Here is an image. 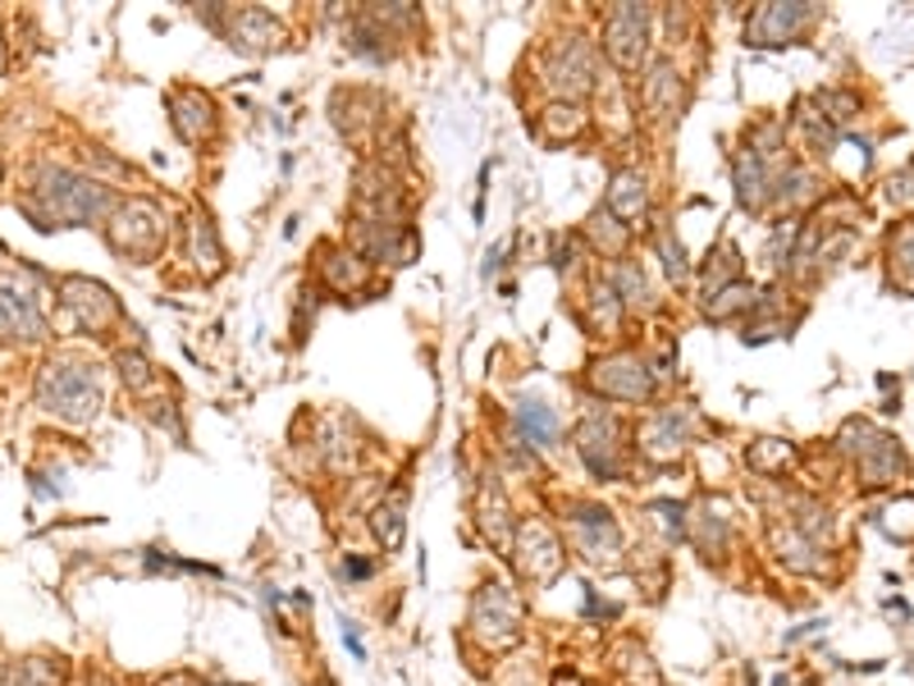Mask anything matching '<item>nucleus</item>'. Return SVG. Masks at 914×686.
Wrapping results in <instances>:
<instances>
[{"instance_id":"obj_33","label":"nucleus","mask_w":914,"mask_h":686,"mask_svg":"<svg viewBox=\"0 0 914 686\" xmlns=\"http://www.w3.org/2000/svg\"><path fill=\"white\" fill-rule=\"evenodd\" d=\"M343 572H348L353 582H362V577H370V563H362V558H348V563H343Z\"/></svg>"},{"instance_id":"obj_27","label":"nucleus","mask_w":914,"mask_h":686,"mask_svg":"<svg viewBox=\"0 0 914 686\" xmlns=\"http://www.w3.org/2000/svg\"><path fill=\"white\" fill-rule=\"evenodd\" d=\"M745 302H750V289L745 284H728L718 293V302H709V312H713V321H722V316H732L737 307H745Z\"/></svg>"},{"instance_id":"obj_17","label":"nucleus","mask_w":914,"mask_h":686,"mask_svg":"<svg viewBox=\"0 0 914 686\" xmlns=\"http://www.w3.org/2000/svg\"><path fill=\"white\" fill-rule=\"evenodd\" d=\"M860 476H864L869 485L896 481V476H901V448H896V440H887V435L873 440V444L860 453Z\"/></svg>"},{"instance_id":"obj_14","label":"nucleus","mask_w":914,"mask_h":686,"mask_svg":"<svg viewBox=\"0 0 914 686\" xmlns=\"http://www.w3.org/2000/svg\"><path fill=\"white\" fill-rule=\"evenodd\" d=\"M170 110H174V129H179L183 142H202V138H211V129H215V110H211V101H206L202 92H174V97H170Z\"/></svg>"},{"instance_id":"obj_32","label":"nucleus","mask_w":914,"mask_h":686,"mask_svg":"<svg viewBox=\"0 0 914 686\" xmlns=\"http://www.w3.org/2000/svg\"><path fill=\"white\" fill-rule=\"evenodd\" d=\"M343 645L357 655V659H366V645H362V636H357V627L353 623H343Z\"/></svg>"},{"instance_id":"obj_15","label":"nucleus","mask_w":914,"mask_h":686,"mask_svg":"<svg viewBox=\"0 0 914 686\" xmlns=\"http://www.w3.org/2000/svg\"><path fill=\"white\" fill-rule=\"evenodd\" d=\"M228 37H234V47L238 51H252V56H261V51H271V47H280V23L265 14V10H238V19H234V28H228Z\"/></svg>"},{"instance_id":"obj_29","label":"nucleus","mask_w":914,"mask_h":686,"mask_svg":"<svg viewBox=\"0 0 914 686\" xmlns=\"http://www.w3.org/2000/svg\"><path fill=\"white\" fill-rule=\"evenodd\" d=\"M120 375L129 380L133 390H146V385H151V366H146L138 353H120Z\"/></svg>"},{"instance_id":"obj_36","label":"nucleus","mask_w":914,"mask_h":686,"mask_svg":"<svg viewBox=\"0 0 914 686\" xmlns=\"http://www.w3.org/2000/svg\"><path fill=\"white\" fill-rule=\"evenodd\" d=\"M215 686H234V682H215Z\"/></svg>"},{"instance_id":"obj_26","label":"nucleus","mask_w":914,"mask_h":686,"mask_svg":"<svg viewBox=\"0 0 914 686\" xmlns=\"http://www.w3.org/2000/svg\"><path fill=\"white\" fill-rule=\"evenodd\" d=\"M745 457H750V467H759V472H778V467L786 463V457H791V448L778 444V440H759Z\"/></svg>"},{"instance_id":"obj_8","label":"nucleus","mask_w":914,"mask_h":686,"mask_svg":"<svg viewBox=\"0 0 914 686\" xmlns=\"http://www.w3.org/2000/svg\"><path fill=\"white\" fill-rule=\"evenodd\" d=\"M165 243V229L156 224V211L151 206H129L110 229V248L120 256H133V261H151Z\"/></svg>"},{"instance_id":"obj_19","label":"nucleus","mask_w":914,"mask_h":686,"mask_svg":"<svg viewBox=\"0 0 914 686\" xmlns=\"http://www.w3.org/2000/svg\"><path fill=\"white\" fill-rule=\"evenodd\" d=\"M403 513H407V494H403V490H394L389 500L375 508V517H370L375 536H379V545H385V549H398V545H403V531H407Z\"/></svg>"},{"instance_id":"obj_30","label":"nucleus","mask_w":914,"mask_h":686,"mask_svg":"<svg viewBox=\"0 0 914 686\" xmlns=\"http://www.w3.org/2000/svg\"><path fill=\"white\" fill-rule=\"evenodd\" d=\"M618 289L627 293L622 302H631V307H640V302H644V275L636 271V265H622V271H618Z\"/></svg>"},{"instance_id":"obj_22","label":"nucleus","mask_w":914,"mask_h":686,"mask_svg":"<svg viewBox=\"0 0 914 686\" xmlns=\"http://www.w3.org/2000/svg\"><path fill=\"white\" fill-rule=\"evenodd\" d=\"M608 215L618 220H640L644 215V183L640 174H618L613 188H608Z\"/></svg>"},{"instance_id":"obj_3","label":"nucleus","mask_w":914,"mask_h":686,"mask_svg":"<svg viewBox=\"0 0 914 686\" xmlns=\"http://www.w3.org/2000/svg\"><path fill=\"white\" fill-rule=\"evenodd\" d=\"M471 632L489 645V650H504V645L521 640V599L499 582L480 586L471 599Z\"/></svg>"},{"instance_id":"obj_23","label":"nucleus","mask_w":914,"mask_h":686,"mask_svg":"<svg viewBox=\"0 0 914 686\" xmlns=\"http://www.w3.org/2000/svg\"><path fill=\"white\" fill-rule=\"evenodd\" d=\"M480 526H485V536L499 545V549H508L512 545V526H508V500L499 490H485L480 494Z\"/></svg>"},{"instance_id":"obj_5","label":"nucleus","mask_w":914,"mask_h":686,"mask_svg":"<svg viewBox=\"0 0 914 686\" xmlns=\"http://www.w3.org/2000/svg\"><path fill=\"white\" fill-rule=\"evenodd\" d=\"M517 567H521V577L530 586H545L558 577V567H562V545L554 541V531L545 522H521L517 526Z\"/></svg>"},{"instance_id":"obj_21","label":"nucleus","mask_w":914,"mask_h":686,"mask_svg":"<svg viewBox=\"0 0 914 686\" xmlns=\"http://www.w3.org/2000/svg\"><path fill=\"white\" fill-rule=\"evenodd\" d=\"M764 183H769V174H764V161L754 157V151H745V157L737 161V198H741V206L745 211H759L764 206Z\"/></svg>"},{"instance_id":"obj_13","label":"nucleus","mask_w":914,"mask_h":686,"mask_svg":"<svg viewBox=\"0 0 914 686\" xmlns=\"http://www.w3.org/2000/svg\"><path fill=\"white\" fill-rule=\"evenodd\" d=\"M805 23H810V10L805 6H764L754 14V23H750V42L754 47H782V42H791L795 32H805Z\"/></svg>"},{"instance_id":"obj_25","label":"nucleus","mask_w":914,"mask_h":686,"mask_svg":"<svg viewBox=\"0 0 914 686\" xmlns=\"http://www.w3.org/2000/svg\"><path fill=\"white\" fill-rule=\"evenodd\" d=\"M0 686H60V668H51L47 659L10 664V668H0Z\"/></svg>"},{"instance_id":"obj_20","label":"nucleus","mask_w":914,"mask_h":686,"mask_svg":"<svg viewBox=\"0 0 914 686\" xmlns=\"http://www.w3.org/2000/svg\"><path fill=\"white\" fill-rule=\"evenodd\" d=\"M187 239H193V261H197V271L220 275V265H224V248H220V239H215V224H211V215H193V229H187Z\"/></svg>"},{"instance_id":"obj_37","label":"nucleus","mask_w":914,"mask_h":686,"mask_svg":"<svg viewBox=\"0 0 914 686\" xmlns=\"http://www.w3.org/2000/svg\"><path fill=\"white\" fill-rule=\"evenodd\" d=\"M0 64H6V60H0Z\"/></svg>"},{"instance_id":"obj_6","label":"nucleus","mask_w":914,"mask_h":686,"mask_svg":"<svg viewBox=\"0 0 914 686\" xmlns=\"http://www.w3.org/2000/svg\"><path fill=\"white\" fill-rule=\"evenodd\" d=\"M549 88L567 97H586L595 88V51L586 37H562L549 56Z\"/></svg>"},{"instance_id":"obj_18","label":"nucleus","mask_w":914,"mask_h":686,"mask_svg":"<svg viewBox=\"0 0 914 686\" xmlns=\"http://www.w3.org/2000/svg\"><path fill=\"white\" fill-rule=\"evenodd\" d=\"M681 440H686V412H663V416H654V422L644 426V435H640V444H644V453H650V457H672V453H681Z\"/></svg>"},{"instance_id":"obj_4","label":"nucleus","mask_w":914,"mask_h":686,"mask_svg":"<svg viewBox=\"0 0 914 686\" xmlns=\"http://www.w3.org/2000/svg\"><path fill=\"white\" fill-rule=\"evenodd\" d=\"M60 307H64V321L73 330H101V325H110L114 316H120L110 289L97 284V280H79V275L60 280Z\"/></svg>"},{"instance_id":"obj_28","label":"nucleus","mask_w":914,"mask_h":686,"mask_svg":"<svg viewBox=\"0 0 914 686\" xmlns=\"http://www.w3.org/2000/svg\"><path fill=\"white\" fill-rule=\"evenodd\" d=\"M562 129H567V133H577V129H581V110H577V105H554V110H549L545 133H549V138H558Z\"/></svg>"},{"instance_id":"obj_11","label":"nucleus","mask_w":914,"mask_h":686,"mask_svg":"<svg viewBox=\"0 0 914 686\" xmlns=\"http://www.w3.org/2000/svg\"><path fill=\"white\" fill-rule=\"evenodd\" d=\"M644 32H650V10L640 6H618L608 14V28H603V47L622 69H636L640 56H644Z\"/></svg>"},{"instance_id":"obj_2","label":"nucleus","mask_w":914,"mask_h":686,"mask_svg":"<svg viewBox=\"0 0 914 686\" xmlns=\"http://www.w3.org/2000/svg\"><path fill=\"white\" fill-rule=\"evenodd\" d=\"M37 403L47 412L64 416V422L83 426L101 412V380L97 366L73 362V357H55L37 371Z\"/></svg>"},{"instance_id":"obj_7","label":"nucleus","mask_w":914,"mask_h":686,"mask_svg":"<svg viewBox=\"0 0 914 686\" xmlns=\"http://www.w3.org/2000/svg\"><path fill=\"white\" fill-rule=\"evenodd\" d=\"M622 431H618V422L613 416H586L581 422V431H577V453L586 457V467L595 472V476H608L613 481L618 472H622Z\"/></svg>"},{"instance_id":"obj_34","label":"nucleus","mask_w":914,"mask_h":686,"mask_svg":"<svg viewBox=\"0 0 914 686\" xmlns=\"http://www.w3.org/2000/svg\"><path fill=\"white\" fill-rule=\"evenodd\" d=\"M156 686H197V677H193V673H170V677H161Z\"/></svg>"},{"instance_id":"obj_10","label":"nucleus","mask_w":914,"mask_h":686,"mask_svg":"<svg viewBox=\"0 0 914 686\" xmlns=\"http://www.w3.org/2000/svg\"><path fill=\"white\" fill-rule=\"evenodd\" d=\"M0 321L14 339H47V316L37 307V293L19 275H0Z\"/></svg>"},{"instance_id":"obj_12","label":"nucleus","mask_w":914,"mask_h":686,"mask_svg":"<svg viewBox=\"0 0 914 686\" xmlns=\"http://www.w3.org/2000/svg\"><path fill=\"white\" fill-rule=\"evenodd\" d=\"M595 385L603 394H613V399H627V403H640V399H650V375H644V362L622 353V357H608L595 366Z\"/></svg>"},{"instance_id":"obj_9","label":"nucleus","mask_w":914,"mask_h":686,"mask_svg":"<svg viewBox=\"0 0 914 686\" xmlns=\"http://www.w3.org/2000/svg\"><path fill=\"white\" fill-rule=\"evenodd\" d=\"M567 513H571V541H577V549L590 563H613V554L622 545L613 517H608L603 508H595V504H571Z\"/></svg>"},{"instance_id":"obj_24","label":"nucleus","mask_w":914,"mask_h":686,"mask_svg":"<svg viewBox=\"0 0 914 686\" xmlns=\"http://www.w3.org/2000/svg\"><path fill=\"white\" fill-rule=\"evenodd\" d=\"M517 422H521V431L530 435V444H554V440H558V416H554L545 403H521V407H517Z\"/></svg>"},{"instance_id":"obj_16","label":"nucleus","mask_w":914,"mask_h":686,"mask_svg":"<svg viewBox=\"0 0 914 686\" xmlns=\"http://www.w3.org/2000/svg\"><path fill=\"white\" fill-rule=\"evenodd\" d=\"M681 73L668 64V60H659L654 69H650V79H644V105H650L659 120H672L677 114V105H681Z\"/></svg>"},{"instance_id":"obj_31","label":"nucleus","mask_w":914,"mask_h":686,"mask_svg":"<svg viewBox=\"0 0 914 686\" xmlns=\"http://www.w3.org/2000/svg\"><path fill=\"white\" fill-rule=\"evenodd\" d=\"M659 248H663V261H668V275L681 284L686 275H691V265H686V256H681V248H672V239L668 234H659Z\"/></svg>"},{"instance_id":"obj_1","label":"nucleus","mask_w":914,"mask_h":686,"mask_svg":"<svg viewBox=\"0 0 914 686\" xmlns=\"http://www.w3.org/2000/svg\"><path fill=\"white\" fill-rule=\"evenodd\" d=\"M23 211L37 220V229L97 224L110 211V193L101 183L73 174L64 165H37V179H32V193L23 198Z\"/></svg>"},{"instance_id":"obj_35","label":"nucleus","mask_w":914,"mask_h":686,"mask_svg":"<svg viewBox=\"0 0 914 686\" xmlns=\"http://www.w3.org/2000/svg\"><path fill=\"white\" fill-rule=\"evenodd\" d=\"M554 686H586V682H581V673H558Z\"/></svg>"}]
</instances>
